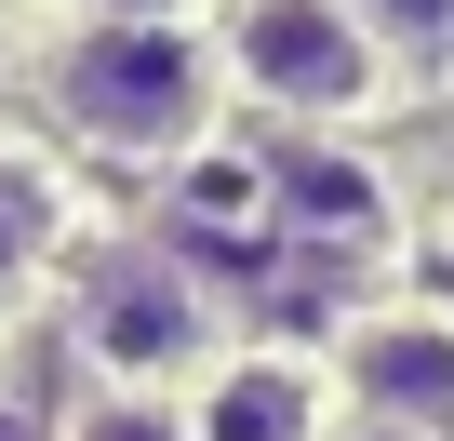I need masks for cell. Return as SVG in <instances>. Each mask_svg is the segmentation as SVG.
Listing matches in <instances>:
<instances>
[{
  "mask_svg": "<svg viewBox=\"0 0 454 441\" xmlns=\"http://www.w3.org/2000/svg\"><path fill=\"white\" fill-rule=\"evenodd\" d=\"M67 107H81L94 134H121V147H160V134L200 121V54H187L174 28H94V41L67 54Z\"/></svg>",
  "mask_w": 454,
  "mask_h": 441,
  "instance_id": "cell-1",
  "label": "cell"
},
{
  "mask_svg": "<svg viewBox=\"0 0 454 441\" xmlns=\"http://www.w3.org/2000/svg\"><path fill=\"white\" fill-rule=\"evenodd\" d=\"M241 81L281 107H361L374 94V28L348 0H254L241 14Z\"/></svg>",
  "mask_w": 454,
  "mask_h": 441,
  "instance_id": "cell-2",
  "label": "cell"
},
{
  "mask_svg": "<svg viewBox=\"0 0 454 441\" xmlns=\"http://www.w3.org/2000/svg\"><path fill=\"white\" fill-rule=\"evenodd\" d=\"M94 348H107L121 374H160V361H187V348H200V295H187L160 255H134V268L94 295Z\"/></svg>",
  "mask_w": 454,
  "mask_h": 441,
  "instance_id": "cell-3",
  "label": "cell"
},
{
  "mask_svg": "<svg viewBox=\"0 0 454 441\" xmlns=\"http://www.w3.org/2000/svg\"><path fill=\"white\" fill-rule=\"evenodd\" d=\"M348 374H361L387 414H454V335H441V321H361V335H348Z\"/></svg>",
  "mask_w": 454,
  "mask_h": 441,
  "instance_id": "cell-4",
  "label": "cell"
},
{
  "mask_svg": "<svg viewBox=\"0 0 454 441\" xmlns=\"http://www.w3.org/2000/svg\"><path fill=\"white\" fill-rule=\"evenodd\" d=\"M200 441H308V374H281V361H241V374L200 401Z\"/></svg>",
  "mask_w": 454,
  "mask_h": 441,
  "instance_id": "cell-5",
  "label": "cell"
},
{
  "mask_svg": "<svg viewBox=\"0 0 454 441\" xmlns=\"http://www.w3.org/2000/svg\"><path fill=\"white\" fill-rule=\"evenodd\" d=\"M281 201L308 228H374V174L361 161H281Z\"/></svg>",
  "mask_w": 454,
  "mask_h": 441,
  "instance_id": "cell-6",
  "label": "cell"
},
{
  "mask_svg": "<svg viewBox=\"0 0 454 441\" xmlns=\"http://www.w3.org/2000/svg\"><path fill=\"white\" fill-rule=\"evenodd\" d=\"M374 14H387L401 41H441V28H454V0H374Z\"/></svg>",
  "mask_w": 454,
  "mask_h": 441,
  "instance_id": "cell-7",
  "label": "cell"
},
{
  "mask_svg": "<svg viewBox=\"0 0 454 441\" xmlns=\"http://www.w3.org/2000/svg\"><path fill=\"white\" fill-rule=\"evenodd\" d=\"M14 255H27V187L0 174V268H14Z\"/></svg>",
  "mask_w": 454,
  "mask_h": 441,
  "instance_id": "cell-8",
  "label": "cell"
},
{
  "mask_svg": "<svg viewBox=\"0 0 454 441\" xmlns=\"http://www.w3.org/2000/svg\"><path fill=\"white\" fill-rule=\"evenodd\" d=\"M81 441H174V428H160V414H94Z\"/></svg>",
  "mask_w": 454,
  "mask_h": 441,
  "instance_id": "cell-9",
  "label": "cell"
},
{
  "mask_svg": "<svg viewBox=\"0 0 454 441\" xmlns=\"http://www.w3.org/2000/svg\"><path fill=\"white\" fill-rule=\"evenodd\" d=\"M107 14H121V28H160V14H174V0H107Z\"/></svg>",
  "mask_w": 454,
  "mask_h": 441,
  "instance_id": "cell-10",
  "label": "cell"
},
{
  "mask_svg": "<svg viewBox=\"0 0 454 441\" xmlns=\"http://www.w3.org/2000/svg\"><path fill=\"white\" fill-rule=\"evenodd\" d=\"M0 441H14V428H0Z\"/></svg>",
  "mask_w": 454,
  "mask_h": 441,
  "instance_id": "cell-11",
  "label": "cell"
}]
</instances>
